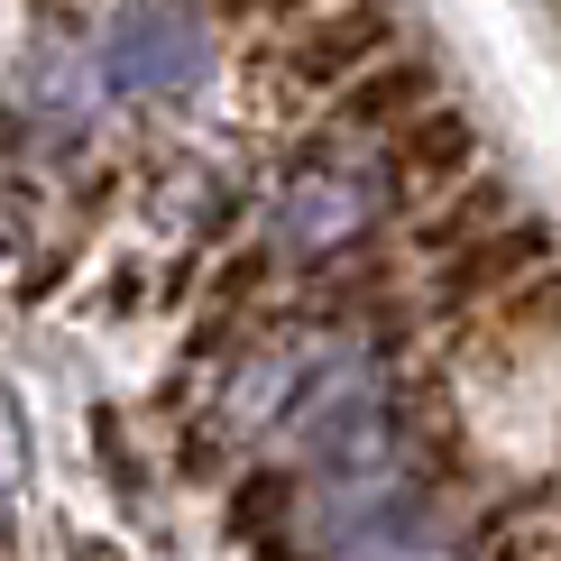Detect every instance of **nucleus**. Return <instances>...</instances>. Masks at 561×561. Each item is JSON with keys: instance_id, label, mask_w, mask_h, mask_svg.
Returning <instances> with one entry per match:
<instances>
[{"instance_id": "nucleus-1", "label": "nucleus", "mask_w": 561, "mask_h": 561, "mask_svg": "<svg viewBox=\"0 0 561 561\" xmlns=\"http://www.w3.org/2000/svg\"><path fill=\"white\" fill-rule=\"evenodd\" d=\"M387 194H396V175L378 167V157H359L350 148V129H332L322 148H304L286 184H276V249L286 259H332V249H350L368 221L387 213Z\"/></svg>"}, {"instance_id": "nucleus-2", "label": "nucleus", "mask_w": 561, "mask_h": 561, "mask_svg": "<svg viewBox=\"0 0 561 561\" xmlns=\"http://www.w3.org/2000/svg\"><path fill=\"white\" fill-rule=\"evenodd\" d=\"M396 0H313L304 19L276 28V46L259 56V92L267 102H332L350 75H368V65L396 46Z\"/></svg>"}, {"instance_id": "nucleus-3", "label": "nucleus", "mask_w": 561, "mask_h": 561, "mask_svg": "<svg viewBox=\"0 0 561 561\" xmlns=\"http://www.w3.org/2000/svg\"><path fill=\"white\" fill-rule=\"evenodd\" d=\"M213 19L194 0H121L92 37V75L129 102H184L203 75H213Z\"/></svg>"}, {"instance_id": "nucleus-4", "label": "nucleus", "mask_w": 561, "mask_h": 561, "mask_svg": "<svg viewBox=\"0 0 561 561\" xmlns=\"http://www.w3.org/2000/svg\"><path fill=\"white\" fill-rule=\"evenodd\" d=\"M286 442L322 470H378L387 451V378L368 350H313L286 405Z\"/></svg>"}, {"instance_id": "nucleus-5", "label": "nucleus", "mask_w": 561, "mask_h": 561, "mask_svg": "<svg viewBox=\"0 0 561 561\" xmlns=\"http://www.w3.org/2000/svg\"><path fill=\"white\" fill-rule=\"evenodd\" d=\"M322 534H332V561H460V525L424 497H396L378 470H359V488H341Z\"/></svg>"}, {"instance_id": "nucleus-6", "label": "nucleus", "mask_w": 561, "mask_h": 561, "mask_svg": "<svg viewBox=\"0 0 561 561\" xmlns=\"http://www.w3.org/2000/svg\"><path fill=\"white\" fill-rule=\"evenodd\" d=\"M332 102H341L332 129H350V138H396L414 111L442 102V65H433V56H405V46H387V56L368 65V75H350Z\"/></svg>"}, {"instance_id": "nucleus-7", "label": "nucleus", "mask_w": 561, "mask_h": 561, "mask_svg": "<svg viewBox=\"0 0 561 561\" xmlns=\"http://www.w3.org/2000/svg\"><path fill=\"white\" fill-rule=\"evenodd\" d=\"M470 167H479V121L460 102H433V111H414L405 129L387 138V175L405 184V194H451V184H470Z\"/></svg>"}, {"instance_id": "nucleus-8", "label": "nucleus", "mask_w": 561, "mask_h": 561, "mask_svg": "<svg viewBox=\"0 0 561 561\" xmlns=\"http://www.w3.org/2000/svg\"><path fill=\"white\" fill-rule=\"evenodd\" d=\"M543 259H552V230H543V221H497V230H479L470 249H451V259H442L433 295L451 304V313H470V304H497L516 276H534Z\"/></svg>"}, {"instance_id": "nucleus-9", "label": "nucleus", "mask_w": 561, "mask_h": 561, "mask_svg": "<svg viewBox=\"0 0 561 561\" xmlns=\"http://www.w3.org/2000/svg\"><path fill=\"white\" fill-rule=\"evenodd\" d=\"M304 359H313V350H259V359H240V378H230L221 414H230L240 433L286 424V405H295V387H304Z\"/></svg>"}, {"instance_id": "nucleus-10", "label": "nucleus", "mask_w": 561, "mask_h": 561, "mask_svg": "<svg viewBox=\"0 0 561 561\" xmlns=\"http://www.w3.org/2000/svg\"><path fill=\"white\" fill-rule=\"evenodd\" d=\"M83 92H92V83H83V56L46 28V37L28 46V121L75 138V129H83Z\"/></svg>"}, {"instance_id": "nucleus-11", "label": "nucleus", "mask_w": 561, "mask_h": 561, "mask_svg": "<svg viewBox=\"0 0 561 561\" xmlns=\"http://www.w3.org/2000/svg\"><path fill=\"white\" fill-rule=\"evenodd\" d=\"M497 221H516V203H506V184H451V203L414 230V249H433V259H451V249H470L479 230H497Z\"/></svg>"}, {"instance_id": "nucleus-12", "label": "nucleus", "mask_w": 561, "mask_h": 561, "mask_svg": "<svg viewBox=\"0 0 561 561\" xmlns=\"http://www.w3.org/2000/svg\"><path fill=\"white\" fill-rule=\"evenodd\" d=\"M10 497H19V414L0 396V534H10Z\"/></svg>"}, {"instance_id": "nucleus-13", "label": "nucleus", "mask_w": 561, "mask_h": 561, "mask_svg": "<svg viewBox=\"0 0 561 561\" xmlns=\"http://www.w3.org/2000/svg\"><path fill=\"white\" fill-rule=\"evenodd\" d=\"M304 10H313V0H221V19H240V28H286Z\"/></svg>"}, {"instance_id": "nucleus-14", "label": "nucleus", "mask_w": 561, "mask_h": 561, "mask_svg": "<svg viewBox=\"0 0 561 561\" xmlns=\"http://www.w3.org/2000/svg\"><path fill=\"white\" fill-rule=\"evenodd\" d=\"M552 10H561V0H552Z\"/></svg>"}]
</instances>
